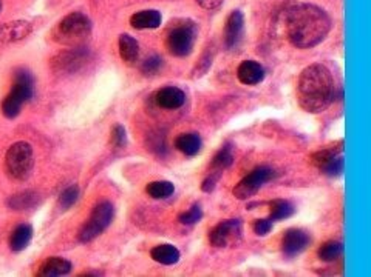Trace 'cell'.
Listing matches in <instances>:
<instances>
[{
	"label": "cell",
	"instance_id": "obj_7",
	"mask_svg": "<svg viewBox=\"0 0 371 277\" xmlns=\"http://www.w3.org/2000/svg\"><path fill=\"white\" fill-rule=\"evenodd\" d=\"M196 28L194 23L186 22L173 28L166 38V46L170 54L177 57H184L194 50Z\"/></svg>",
	"mask_w": 371,
	"mask_h": 277
},
{
	"label": "cell",
	"instance_id": "obj_28",
	"mask_svg": "<svg viewBox=\"0 0 371 277\" xmlns=\"http://www.w3.org/2000/svg\"><path fill=\"white\" fill-rule=\"evenodd\" d=\"M78 199H79V188L76 185H73V187H68L65 191H62V194L59 197V205L62 210H68V208L78 202Z\"/></svg>",
	"mask_w": 371,
	"mask_h": 277
},
{
	"label": "cell",
	"instance_id": "obj_25",
	"mask_svg": "<svg viewBox=\"0 0 371 277\" xmlns=\"http://www.w3.org/2000/svg\"><path fill=\"white\" fill-rule=\"evenodd\" d=\"M234 162V152H232V146L228 143L224 145L222 150H220L217 154L214 160H212V168L215 169V171H223V169H226L228 166L232 165Z\"/></svg>",
	"mask_w": 371,
	"mask_h": 277
},
{
	"label": "cell",
	"instance_id": "obj_33",
	"mask_svg": "<svg viewBox=\"0 0 371 277\" xmlns=\"http://www.w3.org/2000/svg\"><path fill=\"white\" fill-rule=\"evenodd\" d=\"M203 10H217V8L223 3V0H196Z\"/></svg>",
	"mask_w": 371,
	"mask_h": 277
},
{
	"label": "cell",
	"instance_id": "obj_17",
	"mask_svg": "<svg viewBox=\"0 0 371 277\" xmlns=\"http://www.w3.org/2000/svg\"><path fill=\"white\" fill-rule=\"evenodd\" d=\"M130 25L135 29H154L161 25V13L156 10L140 11L132 15Z\"/></svg>",
	"mask_w": 371,
	"mask_h": 277
},
{
	"label": "cell",
	"instance_id": "obj_29",
	"mask_svg": "<svg viewBox=\"0 0 371 277\" xmlns=\"http://www.w3.org/2000/svg\"><path fill=\"white\" fill-rule=\"evenodd\" d=\"M203 218V211H201V208L200 205H192L191 210H187L186 213L183 214H180V222L181 223H184V225H194V223L196 222H200Z\"/></svg>",
	"mask_w": 371,
	"mask_h": 277
},
{
	"label": "cell",
	"instance_id": "obj_12",
	"mask_svg": "<svg viewBox=\"0 0 371 277\" xmlns=\"http://www.w3.org/2000/svg\"><path fill=\"white\" fill-rule=\"evenodd\" d=\"M245 28V17L241 11H232L226 20L224 27V43L228 48H236L238 45Z\"/></svg>",
	"mask_w": 371,
	"mask_h": 277
},
{
	"label": "cell",
	"instance_id": "obj_22",
	"mask_svg": "<svg viewBox=\"0 0 371 277\" xmlns=\"http://www.w3.org/2000/svg\"><path fill=\"white\" fill-rule=\"evenodd\" d=\"M119 56L127 64H135L140 56V45L132 36L123 34L119 37Z\"/></svg>",
	"mask_w": 371,
	"mask_h": 277
},
{
	"label": "cell",
	"instance_id": "obj_19",
	"mask_svg": "<svg viewBox=\"0 0 371 277\" xmlns=\"http://www.w3.org/2000/svg\"><path fill=\"white\" fill-rule=\"evenodd\" d=\"M177 150L184 154V156L192 157L198 154L201 150V137L196 133H186L177 137L175 141Z\"/></svg>",
	"mask_w": 371,
	"mask_h": 277
},
{
	"label": "cell",
	"instance_id": "obj_4",
	"mask_svg": "<svg viewBox=\"0 0 371 277\" xmlns=\"http://www.w3.org/2000/svg\"><path fill=\"white\" fill-rule=\"evenodd\" d=\"M34 96V79L28 69H19L14 76V87L4 99L2 113L5 118L14 119L19 115L20 108Z\"/></svg>",
	"mask_w": 371,
	"mask_h": 277
},
{
	"label": "cell",
	"instance_id": "obj_14",
	"mask_svg": "<svg viewBox=\"0 0 371 277\" xmlns=\"http://www.w3.org/2000/svg\"><path fill=\"white\" fill-rule=\"evenodd\" d=\"M33 31V27L28 22H10L6 25L0 27V46L20 41V38L27 37Z\"/></svg>",
	"mask_w": 371,
	"mask_h": 277
},
{
	"label": "cell",
	"instance_id": "obj_1",
	"mask_svg": "<svg viewBox=\"0 0 371 277\" xmlns=\"http://www.w3.org/2000/svg\"><path fill=\"white\" fill-rule=\"evenodd\" d=\"M331 29L327 11L311 3H300L286 13V31L290 42L297 48L306 50L319 45Z\"/></svg>",
	"mask_w": 371,
	"mask_h": 277
},
{
	"label": "cell",
	"instance_id": "obj_13",
	"mask_svg": "<svg viewBox=\"0 0 371 277\" xmlns=\"http://www.w3.org/2000/svg\"><path fill=\"white\" fill-rule=\"evenodd\" d=\"M87 56H88V52L81 48H76L73 51H65L62 54H59L58 57H55L53 66H55L56 71L70 73V71H74V69L81 68V65L86 62Z\"/></svg>",
	"mask_w": 371,
	"mask_h": 277
},
{
	"label": "cell",
	"instance_id": "obj_21",
	"mask_svg": "<svg viewBox=\"0 0 371 277\" xmlns=\"http://www.w3.org/2000/svg\"><path fill=\"white\" fill-rule=\"evenodd\" d=\"M150 256L154 260H156L158 264L163 265H173L180 260V251L173 245H158L150 251Z\"/></svg>",
	"mask_w": 371,
	"mask_h": 277
},
{
	"label": "cell",
	"instance_id": "obj_5",
	"mask_svg": "<svg viewBox=\"0 0 371 277\" xmlns=\"http://www.w3.org/2000/svg\"><path fill=\"white\" fill-rule=\"evenodd\" d=\"M33 150L27 142L14 143L6 152L5 165L6 171L16 180H24L32 174L33 169Z\"/></svg>",
	"mask_w": 371,
	"mask_h": 277
},
{
	"label": "cell",
	"instance_id": "obj_16",
	"mask_svg": "<svg viewBox=\"0 0 371 277\" xmlns=\"http://www.w3.org/2000/svg\"><path fill=\"white\" fill-rule=\"evenodd\" d=\"M238 80L245 85H257L264 79V68L254 60L241 62L237 69Z\"/></svg>",
	"mask_w": 371,
	"mask_h": 277
},
{
	"label": "cell",
	"instance_id": "obj_23",
	"mask_svg": "<svg viewBox=\"0 0 371 277\" xmlns=\"http://www.w3.org/2000/svg\"><path fill=\"white\" fill-rule=\"evenodd\" d=\"M271 213H269V220L271 222H278L291 218L294 214V206L291 202H288L285 199H276L269 204Z\"/></svg>",
	"mask_w": 371,
	"mask_h": 277
},
{
	"label": "cell",
	"instance_id": "obj_18",
	"mask_svg": "<svg viewBox=\"0 0 371 277\" xmlns=\"http://www.w3.org/2000/svg\"><path fill=\"white\" fill-rule=\"evenodd\" d=\"M72 271V264L62 257H51L47 259L41 265L37 276L51 277V276H64Z\"/></svg>",
	"mask_w": 371,
	"mask_h": 277
},
{
	"label": "cell",
	"instance_id": "obj_24",
	"mask_svg": "<svg viewBox=\"0 0 371 277\" xmlns=\"http://www.w3.org/2000/svg\"><path fill=\"white\" fill-rule=\"evenodd\" d=\"M175 187L168 180H155L146 187V192L154 199H168L173 194Z\"/></svg>",
	"mask_w": 371,
	"mask_h": 277
},
{
	"label": "cell",
	"instance_id": "obj_2",
	"mask_svg": "<svg viewBox=\"0 0 371 277\" xmlns=\"http://www.w3.org/2000/svg\"><path fill=\"white\" fill-rule=\"evenodd\" d=\"M335 79L327 66L314 64L302 71L297 82L299 105L308 113H321L327 110L335 100Z\"/></svg>",
	"mask_w": 371,
	"mask_h": 277
},
{
	"label": "cell",
	"instance_id": "obj_34",
	"mask_svg": "<svg viewBox=\"0 0 371 277\" xmlns=\"http://www.w3.org/2000/svg\"><path fill=\"white\" fill-rule=\"evenodd\" d=\"M217 179H218V176H210L208 177L206 180L203 182V191H206V192H210L212 190L215 188V183H217Z\"/></svg>",
	"mask_w": 371,
	"mask_h": 277
},
{
	"label": "cell",
	"instance_id": "obj_15",
	"mask_svg": "<svg viewBox=\"0 0 371 277\" xmlns=\"http://www.w3.org/2000/svg\"><path fill=\"white\" fill-rule=\"evenodd\" d=\"M155 100L156 105L164 110H177L186 102V94L177 87H166L156 92Z\"/></svg>",
	"mask_w": 371,
	"mask_h": 277
},
{
	"label": "cell",
	"instance_id": "obj_3",
	"mask_svg": "<svg viewBox=\"0 0 371 277\" xmlns=\"http://www.w3.org/2000/svg\"><path fill=\"white\" fill-rule=\"evenodd\" d=\"M92 33V22L82 13H72L59 22L55 29V41L58 43L78 46L87 41V37Z\"/></svg>",
	"mask_w": 371,
	"mask_h": 277
},
{
	"label": "cell",
	"instance_id": "obj_35",
	"mask_svg": "<svg viewBox=\"0 0 371 277\" xmlns=\"http://www.w3.org/2000/svg\"><path fill=\"white\" fill-rule=\"evenodd\" d=\"M0 11H2V3H0Z\"/></svg>",
	"mask_w": 371,
	"mask_h": 277
},
{
	"label": "cell",
	"instance_id": "obj_32",
	"mask_svg": "<svg viewBox=\"0 0 371 277\" xmlns=\"http://www.w3.org/2000/svg\"><path fill=\"white\" fill-rule=\"evenodd\" d=\"M272 229V222L269 219H260L254 223V231L257 236H267Z\"/></svg>",
	"mask_w": 371,
	"mask_h": 277
},
{
	"label": "cell",
	"instance_id": "obj_27",
	"mask_svg": "<svg viewBox=\"0 0 371 277\" xmlns=\"http://www.w3.org/2000/svg\"><path fill=\"white\" fill-rule=\"evenodd\" d=\"M36 204V197L32 192H20V194L14 196L8 200L10 208H14V210H24V208H28Z\"/></svg>",
	"mask_w": 371,
	"mask_h": 277
},
{
	"label": "cell",
	"instance_id": "obj_31",
	"mask_svg": "<svg viewBox=\"0 0 371 277\" xmlns=\"http://www.w3.org/2000/svg\"><path fill=\"white\" fill-rule=\"evenodd\" d=\"M126 129L123 125H116L112 131V143L121 148V146H126Z\"/></svg>",
	"mask_w": 371,
	"mask_h": 277
},
{
	"label": "cell",
	"instance_id": "obj_10",
	"mask_svg": "<svg viewBox=\"0 0 371 277\" xmlns=\"http://www.w3.org/2000/svg\"><path fill=\"white\" fill-rule=\"evenodd\" d=\"M241 223L238 219H231L218 223L215 228H212L209 234V241L214 246H228L231 242L237 241L240 237Z\"/></svg>",
	"mask_w": 371,
	"mask_h": 277
},
{
	"label": "cell",
	"instance_id": "obj_6",
	"mask_svg": "<svg viewBox=\"0 0 371 277\" xmlns=\"http://www.w3.org/2000/svg\"><path fill=\"white\" fill-rule=\"evenodd\" d=\"M113 214H115V208L109 200L97 204L92 211V215H90V220L79 231V241L87 243L96 239L105 228H109L113 220Z\"/></svg>",
	"mask_w": 371,
	"mask_h": 277
},
{
	"label": "cell",
	"instance_id": "obj_20",
	"mask_svg": "<svg viewBox=\"0 0 371 277\" xmlns=\"http://www.w3.org/2000/svg\"><path fill=\"white\" fill-rule=\"evenodd\" d=\"M32 237H33L32 225H28V223H22V225H19L16 229H14V233L10 239V248L16 253L25 250L29 245V242H32Z\"/></svg>",
	"mask_w": 371,
	"mask_h": 277
},
{
	"label": "cell",
	"instance_id": "obj_11",
	"mask_svg": "<svg viewBox=\"0 0 371 277\" xmlns=\"http://www.w3.org/2000/svg\"><path fill=\"white\" fill-rule=\"evenodd\" d=\"M308 243H309V236L305 233V231L291 228V229H288L283 236L282 251L285 256L294 257L304 251L308 246Z\"/></svg>",
	"mask_w": 371,
	"mask_h": 277
},
{
	"label": "cell",
	"instance_id": "obj_30",
	"mask_svg": "<svg viewBox=\"0 0 371 277\" xmlns=\"http://www.w3.org/2000/svg\"><path fill=\"white\" fill-rule=\"evenodd\" d=\"M161 68H163V59L160 56H152L142 64V73L146 76H154L158 71H161Z\"/></svg>",
	"mask_w": 371,
	"mask_h": 277
},
{
	"label": "cell",
	"instance_id": "obj_9",
	"mask_svg": "<svg viewBox=\"0 0 371 277\" xmlns=\"http://www.w3.org/2000/svg\"><path fill=\"white\" fill-rule=\"evenodd\" d=\"M311 162L317 169H321L323 174H327L330 177H336L339 174H342L345 165L342 154H339L336 150L317 151L311 156Z\"/></svg>",
	"mask_w": 371,
	"mask_h": 277
},
{
	"label": "cell",
	"instance_id": "obj_26",
	"mask_svg": "<svg viewBox=\"0 0 371 277\" xmlns=\"http://www.w3.org/2000/svg\"><path fill=\"white\" fill-rule=\"evenodd\" d=\"M342 253H344L342 243L331 241V242L323 243L317 254H319V259L323 260V262H335L340 256H342Z\"/></svg>",
	"mask_w": 371,
	"mask_h": 277
},
{
	"label": "cell",
	"instance_id": "obj_8",
	"mask_svg": "<svg viewBox=\"0 0 371 277\" xmlns=\"http://www.w3.org/2000/svg\"><path fill=\"white\" fill-rule=\"evenodd\" d=\"M274 169L269 166H257L252 173H249L246 177L240 180V183L234 188V196L240 200H246L252 197L264 183H268L271 179H274Z\"/></svg>",
	"mask_w": 371,
	"mask_h": 277
}]
</instances>
